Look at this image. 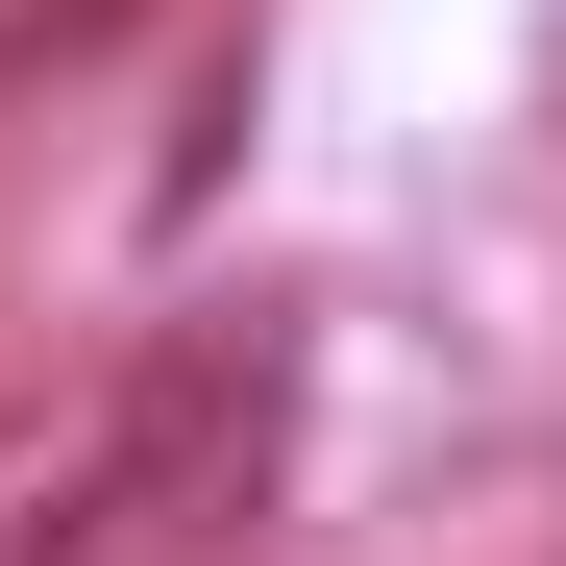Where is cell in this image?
Returning <instances> with one entry per match:
<instances>
[{
  "label": "cell",
  "mask_w": 566,
  "mask_h": 566,
  "mask_svg": "<svg viewBox=\"0 0 566 566\" xmlns=\"http://www.w3.org/2000/svg\"><path fill=\"white\" fill-rule=\"evenodd\" d=\"M271 468H296V321H172L148 369H124V566H198V542H247L271 517Z\"/></svg>",
  "instance_id": "obj_1"
},
{
  "label": "cell",
  "mask_w": 566,
  "mask_h": 566,
  "mask_svg": "<svg viewBox=\"0 0 566 566\" xmlns=\"http://www.w3.org/2000/svg\"><path fill=\"white\" fill-rule=\"evenodd\" d=\"M0 566H124V369L0 395Z\"/></svg>",
  "instance_id": "obj_2"
},
{
  "label": "cell",
  "mask_w": 566,
  "mask_h": 566,
  "mask_svg": "<svg viewBox=\"0 0 566 566\" xmlns=\"http://www.w3.org/2000/svg\"><path fill=\"white\" fill-rule=\"evenodd\" d=\"M542 124H566V0H542Z\"/></svg>",
  "instance_id": "obj_3"
}]
</instances>
